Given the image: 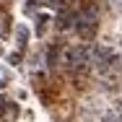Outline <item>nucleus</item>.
<instances>
[{"label": "nucleus", "instance_id": "obj_1", "mask_svg": "<svg viewBox=\"0 0 122 122\" xmlns=\"http://www.w3.org/2000/svg\"><path fill=\"white\" fill-rule=\"evenodd\" d=\"M65 62H68V68H73V70H83V68L94 65V47H88V44H83V42H81L78 47L68 49Z\"/></svg>", "mask_w": 122, "mask_h": 122}, {"label": "nucleus", "instance_id": "obj_2", "mask_svg": "<svg viewBox=\"0 0 122 122\" xmlns=\"http://www.w3.org/2000/svg\"><path fill=\"white\" fill-rule=\"evenodd\" d=\"M75 29H78L81 39H83V42H88V39L94 36V29H96V21H94V10H88L86 16H81V18H78V24H75Z\"/></svg>", "mask_w": 122, "mask_h": 122}, {"label": "nucleus", "instance_id": "obj_3", "mask_svg": "<svg viewBox=\"0 0 122 122\" xmlns=\"http://www.w3.org/2000/svg\"><path fill=\"white\" fill-rule=\"evenodd\" d=\"M101 122H122V107L107 109V112L101 114Z\"/></svg>", "mask_w": 122, "mask_h": 122}, {"label": "nucleus", "instance_id": "obj_4", "mask_svg": "<svg viewBox=\"0 0 122 122\" xmlns=\"http://www.w3.org/2000/svg\"><path fill=\"white\" fill-rule=\"evenodd\" d=\"M117 65H120V68H122V57H120V60H117Z\"/></svg>", "mask_w": 122, "mask_h": 122}, {"label": "nucleus", "instance_id": "obj_5", "mask_svg": "<svg viewBox=\"0 0 122 122\" xmlns=\"http://www.w3.org/2000/svg\"><path fill=\"white\" fill-rule=\"evenodd\" d=\"M120 47H122V31H120Z\"/></svg>", "mask_w": 122, "mask_h": 122}]
</instances>
